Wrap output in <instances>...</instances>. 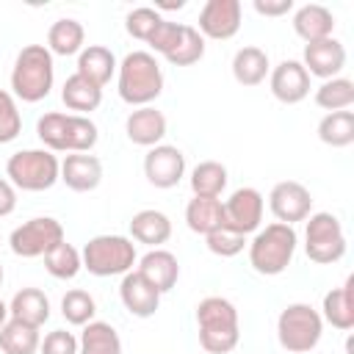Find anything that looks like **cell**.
Listing matches in <instances>:
<instances>
[{
  "label": "cell",
  "instance_id": "28",
  "mask_svg": "<svg viewBox=\"0 0 354 354\" xmlns=\"http://www.w3.org/2000/svg\"><path fill=\"white\" fill-rule=\"evenodd\" d=\"M77 354H122V337L108 321H88L77 337Z\"/></svg>",
  "mask_w": 354,
  "mask_h": 354
},
{
  "label": "cell",
  "instance_id": "36",
  "mask_svg": "<svg viewBox=\"0 0 354 354\" xmlns=\"http://www.w3.org/2000/svg\"><path fill=\"white\" fill-rule=\"evenodd\" d=\"M61 315H64L66 324H72V326H86V324L94 321V315H97V301H94V296H91L88 290L72 288V290H66L64 299H61Z\"/></svg>",
  "mask_w": 354,
  "mask_h": 354
},
{
  "label": "cell",
  "instance_id": "15",
  "mask_svg": "<svg viewBox=\"0 0 354 354\" xmlns=\"http://www.w3.org/2000/svg\"><path fill=\"white\" fill-rule=\"evenodd\" d=\"M268 88L274 94V100H279L282 105H296L310 94V75L301 66V61H279L271 75H268Z\"/></svg>",
  "mask_w": 354,
  "mask_h": 354
},
{
  "label": "cell",
  "instance_id": "41",
  "mask_svg": "<svg viewBox=\"0 0 354 354\" xmlns=\"http://www.w3.org/2000/svg\"><path fill=\"white\" fill-rule=\"evenodd\" d=\"M183 28H185V22H169V19H163L155 30H152V36L147 39V44L155 50V53H160L163 58L177 47V41H180V36H183Z\"/></svg>",
  "mask_w": 354,
  "mask_h": 354
},
{
  "label": "cell",
  "instance_id": "8",
  "mask_svg": "<svg viewBox=\"0 0 354 354\" xmlns=\"http://www.w3.org/2000/svg\"><path fill=\"white\" fill-rule=\"evenodd\" d=\"M83 268L94 277H124L136 263V243L124 235H94L80 252Z\"/></svg>",
  "mask_w": 354,
  "mask_h": 354
},
{
  "label": "cell",
  "instance_id": "1",
  "mask_svg": "<svg viewBox=\"0 0 354 354\" xmlns=\"http://www.w3.org/2000/svg\"><path fill=\"white\" fill-rule=\"evenodd\" d=\"M119 77H116V91L127 105L144 108L149 102H155L163 91V69L158 64V58L147 50H133L122 58V64L116 66Z\"/></svg>",
  "mask_w": 354,
  "mask_h": 354
},
{
  "label": "cell",
  "instance_id": "39",
  "mask_svg": "<svg viewBox=\"0 0 354 354\" xmlns=\"http://www.w3.org/2000/svg\"><path fill=\"white\" fill-rule=\"evenodd\" d=\"M22 133V113L11 91L0 88V144H11Z\"/></svg>",
  "mask_w": 354,
  "mask_h": 354
},
{
  "label": "cell",
  "instance_id": "13",
  "mask_svg": "<svg viewBox=\"0 0 354 354\" xmlns=\"http://www.w3.org/2000/svg\"><path fill=\"white\" fill-rule=\"evenodd\" d=\"M241 0H207L199 11V25L196 30L202 33V39H216V41H227L241 30Z\"/></svg>",
  "mask_w": 354,
  "mask_h": 354
},
{
  "label": "cell",
  "instance_id": "40",
  "mask_svg": "<svg viewBox=\"0 0 354 354\" xmlns=\"http://www.w3.org/2000/svg\"><path fill=\"white\" fill-rule=\"evenodd\" d=\"M205 241H207V249H210L213 254H218V257H235V254H241L243 246H246V235H241V232H235V230H230V227L213 230L210 235H205Z\"/></svg>",
  "mask_w": 354,
  "mask_h": 354
},
{
  "label": "cell",
  "instance_id": "26",
  "mask_svg": "<svg viewBox=\"0 0 354 354\" xmlns=\"http://www.w3.org/2000/svg\"><path fill=\"white\" fill-rule=\"evenodd\" d=\"M185 224L196 235H210L213 230L224 227V202L213 196H194L185 205Z\"/></svg>",
  "mask_w": 354,
  "mask_h": 354
},
{
  "label": "cell",
  "instance_id": "6",
  "mask_svg": "<svg viewBox=\"0 0 354 354\" xmlns=\"http://www.w3.org/2000/svg\"><path fill=\"white\" fill-rule=\"evenodd\" d=\"M324 318L313 304L293 301L277 318V340L288 354H307L321 343Z\"/></svg>",
  "mask_w": 354,
  "mask_h": 354
},
{
  "label": "cell",
  "instance_id": "29",
  "mask_svg": "<svg viewBox=\"0 0 354 354\" xmlns=\"http://www.w3.org/2000/svg\"><path fill=\"white\" fill-rule=\"evenodd\" d=\"M61 100H64V105H66L69 111L86 116V113H91V111L100 108V102H102V88L94 86V83H88L86 77H80V75L75 72V75H69V77L64 80Z\"/></svg>",
  "mask_w": 354,
  "mask_h": 354
},
{
  "label": "cell",
  "instance_id": "23",
  "mask_svg": "<svg viewBox=\"0 0 354 354\" xmlns=\"http://www.w3.org/2000/svg\"><path fill=\"white\" fill-rule=\"evenodd\" d=\"M116 55L108 50V47H102V44H88V47H83L80 53H77V75L80 77H86L88 83H94V86H105L111 77H113V72H116Z\"/></svg>",
  "mask_w": 354,
  "mask_h": 354
},
{
  "label": "cell",
  "instance_id": "37",
  "mask_svg": "<svg viewBox=\"0 0 354 354\" xmlns=\"http://www.w3.org/2000/svg\"><path fill=\"white\" fill-rule=\"evenodd\" d=\"M202 55H205V39H202V33L194 25H185L177 47L166 55V61L171 66H191V64L202 61Z\"/></svg>",
  "mask_w": 354,
  "mask_h": 354
},
{
  "label": "cell",
  "instance_id": "5",
  "mask_svg": "<svg viewBox=\"0 0 354 354\" xmlns=\"http://www.w3.org/2000/svg\"><path fill=\"white\" fill-rule=\"evenodd\" d=\"M296 243H299V235L290 224H282V221L266 224L263 230H257V235L249 243V263L257 274L277 277L293 263Z\"/></svg>",
  "mask_w": 354,
  "mask_h": 354
},
{
  "label": "cell",
  "instance_id": "18",
  "mask_svg": "<svg viewBox=\"0 0 354 354\" xmlns=\"http://www.w3.org/2000/svg\"><path fill=\"white\" fill-rule=\"evenodd\" d=\"M58 180L77 194L94 191L102 183V160L97 155H88V152H69L61 160V177Z\"/></svg>",
  "mask_w": 354,
  "mask_h": 354
},
{
  "label": "cell",
  "instance_id": "10",
  "mask_svg": "<svg viewBox=\"0 0 354 354\" xmlns=\"http://www.w3.org/2000/svg\"><path fill=\"white\" fill-rule=\"evenodd\" d=\"M64 241V227L58 218L53 216H36V218H28L25 224H19L11 238H8V246L17 257H44L55 243Z\"/></svg>",
  "mask_w": 354,
  "mask_h": 354
},
{
  "label": "cell",
  "instance_id": "47",
  "mask_svg": "<svg viewBox=\"0 0 354 354\" xmlns=\"http://www.w3.org/2000/svg\"><path fill=\"white\" fill-rule=\"evenodd\" d=\"M3 279H6V274H3V266H0V288H3Z\"/></svg>",
  "mask_w": 354,
  "mask_h": 354
},
{
  "label": "cell",
  "instance_id": "11",
  "mask_svg": "<svg viewBox=\"0 0 354 354\" xmlns=\"http://www.w3.org/2000/svg\"><path fill=\"white\" fill-rule=\"evenodd\" d=\"M263 210H266V202L257 188H252V185L235 188L230 194V199L224 202V227H230L241 235L257 232L260 221H263Z\"/></svg>",
  "mask_w": 354,
  "mask_h": 354
},
{
  "label": "cell",
  "instance_id": "24",
  "mask_svg": "<svg viewBox=\"0 0 354 354\" xmlns=\"http://www.w3.org/2000/svg\"><path fill=\"white\" fill-rule=\"evenodd\" d=\"M130 235L138 243H147L152 249H160V243H166L171 238V221H169L166 213L147 207V210H138L130 218Z\"/></svg>",
  "mask_w": 354,
  "mask_h": 354
},
{
  "label": "cell",
  "instance_id": "14",
  "mask_svg": "<svg viewBox=\"0 0 354 354\" xmlns=\"http://www.w3.org/2000/svg\"><path fill=\"white\" fill-rule=\"evenodd\" d=\"M185 174V155L171 144H158L144 155V177L155 188H174Z\"/></svg>",
  "mask_w": 354,
  "mask_h": 354
},
{
  "label": "cell",
  "instance_id": "17",
  "mask_svg": "<svg viewBox=\"0 0 354 354\" xmlns=\"http://www.w3.org/2000/svg\"><path fill=\"white\" fill-rule=\"evenodd\" d=\"M119 299L124 304V310L136 318H149L155 315V310L160 307V293L158 288L138 271H127L122 277V285H119Z\"/></svg>",
  "mask_w": 354,
  "mask_h": 354
},
{
  "label": "cell",
  "instance_id": "16",
  "mask_svg": "<svg viewBox=\"0 0 354 354\" xmlns=\"http://www.w3.org/2000/svg\"><path fill=\"white\" fill-rule=\"evenodd\" d=\"M301 66L307 69V75L329 80V77H340L343 66H346V47L329 36L321 41H310L304 44V55H301Z\"/></svg>",
  "mask_w": 354,
  "mask_h": 354
},
{
  "label": "cell",
  "instance_id": "31",
  "mask_svg": "<svg viewBox=\"0 0 354 354\" xmlns=\"http://www.w3.org/2000/svg\"><path fill=\"white\" fill-rule=\"evenodd\" d=\"M41 346L39 326L22 324L17 318H8L0 329V348L3 354H36Z\"/></svg>",
  "mask_w": 354,
  "mask_h": 354
},
{
  "label": "cell",
  "instance_id": "3",
  "mask_svg": "<svg viewBox=\"0 0 354 354\" xmlns=\"http://www.w3.org/2000/svg\"><path fill=\"white\" fill-rule=\"evenodd\" d=\"M36 136L50 152H91L100 138V130L88 116L50 111L39 116Z\"/></svg>",
  "mask_w": 354,
  "mask_h": 354
},
{
  "label": "cell",
  "instance_id": "32",
  "mask_svg": "<svg viewBox=\"0 0 354 354\" xmlns=\"http://www.w3.org/2000/svg\"><path fill=\"white\" fill-rule=\"evenodd\" d=\"M191 191L194 196H213L218 199L221 191L227 188V166L218 163V160H202L191 169Z\"/></svg>",
  "mask_w": 354,
  "mask_h": 354
},
{
  "label": "cell",
  "instance_id": "33",
  "mask_svg": "<svg viewBox=\"0 0 354 354\" xmlns=\"http://www.w3.org/2000/svg\"><path fill=\"white\" fill-rule=\"evenodd\" d=\"M318 138L326 147L343 149L354 144V111H332L318 122Z\"/></svg>",
  "mask_w": 354,
  "mask_h": 354
},
{
  "label": "cell",
  "instance_id": "9",
  "mask_svg": "<svg viewBox=\"0 0 354 354\" xmlns=\"http://www.w3.org/2000/svg\"><path fill=\"white\" fill-rule=\"evenodd\" d=\"M304 227V252L318 266H332L346 254V232L335 213H310Z\"/></svg>",
  "mask_w": 354,
  "mask_h": 354
},
{
  "label": "cell",
  "instance_id": "21",
  "mask_svg": "<svg viewBox=\"0 0 354 354\" xmlns=\"http://www.w3.org/2000/svg\"><path fill=\"white\" fill-rule=\"evenodd\" d=\"M321 318L340 332L354 329V277H346V282L340 288H332L324 296Z\"/></svg>",
  "mask_w": 354,
  "mask_h": 354
},
{
  "label": "cell",
  "instance_id": "30",
  "mask_svg": "<svg viewBox=\"0 0 354 354\" xmlns=\"http://www.w3.org/2000/svg\"><path fill=\"white\" fill-rule=\"evenodd\" d=\"M83 41H86L83 25H80L77 19L64 17V19H55V22L50 25V30H47V44H44V47H47L53 55H75V53L83 50Z\"/></svg>",
  "mask_w": 354,
  "mask_h": 354
},
{
  "label": "cell",
  "instance_id": "45",
  "mask_svg": "<svg viewBox=\"0 0 354 354\" xmlns=\"http://www.w3.org/2000/svg\"><path fill=\"white\" fill-rule=\"evenodd\" d=\"M8 318H11V315H8V304L0 299V329H3V324H6Z\"/></svg>",
  "mask_w": 354,
  "mask_h": 354
},
{
  "label": "cell",
  "instance_id": "44",
  "mask_svg": "<svg viewBox=\"0 0 354 354\" xmlns=\"http://www.w3.org/2000/svg\"><path fill=\"white\" fill-rule=\"evenodd\" d=\"M14 207H17V188L8 180L0 177V218L3 216H11Z\"/></svg>",
  "mask_w": 354,
  "mask_h": 354
},
{
  "label": "cell",
  "instance_id": "43",
  "mask_svg": "<svg viewBox=\"0 0 354 354\" xmlns=\"http://www.w3.org/2000/svg\"><path fill=\"white\" fill-rule=\"evenodd\" d=\"M252 6L260 17H282L293 11V0H254Z\"/></svg>",
  "mask_w": 354,
  "mask_h": 354
},
{
  "label": "cell",
  "instance_id": "4",
  "mask_svg": "<svg viewBox=\"0 0 354 354\" xmlns=\"http://www.w3.org/2000/svg\"><path fill=\"white\" fill-rule=\"evenodd\" d=\"M55 80L53 53L44 44H25L11 69V94L22 102H41Z\"/></svg>",
  "mask_w": 354,
  "mask_h": 354
},
{
  "label": "cell",
  "instance_id": "27",
  "mask_svg": "<svg viewBox=\"0 0 354 354\" xmlns=\"http://www.w3.org/2000/svg\"><path fill=\"white\" fill-rule=\"evenodd\" d=\"M268 72H271L268 53L260 50V47H254V44L241 47V50L232 55V77H235L241 86H260Z\"/></svg>",
  "mask_w": 354,
  "mask_h": 354
},
{
  "label": "cell",
  "instance_id": "2",
  "mask_svg": "<svg viewBox=\"0 0 354 354\" xmlns=\"http://www.w3.org/2000/svg\"><path fill=\"white\" fill-rule=\"evenodd\" d=\"M199 346L207 354H230L241 340L238 310L224 296H205L196 304Z\"/></svg>",
  "mask_w": 354,
  "mask_h": 354
},
{
  "label": "cell",
  "instance_id": "22",
  "mask_svg": "<svg viewBox=\"0 0 354 354\" xmlns=\"http://www.w3.org/2000/svg\"><path fill=\"white\" fill-rule=\"evenodd\" d=\"M293 30L307 44L310 41L329 39L332 30H335V14L326 6H321V3H307V6L296 8V14H293Z\"/></svg>",
  "mask_w": 354,
  "mask_h": 354
},
{
  "label": "cell",
  "instance_id": "7",
  "mask_svg": "<svg viewBox=\"0 0 354 354\" xmlns=\"http://www.w3.org/2000/svg\"><path fill=\"white\" fill-rule=\"evenodd\" d=\"M6 177L19 191H47L61 177V160L50 149H19L6 160Z\"/></svg>",
  "mask_w": 354,
  "mask_h": 354
},
{
  "label": "cell",
  "instance_id": "38",
  "mask_svg": "<svg viewBox=\"0 0 354 354\" xmlns=\"http://www.w3.org/2000/svg\"><path fill=\"white\" fill-rule=\"evenodd\" d=\"M160 22H163V17H160V11H158V8L138 6V8H133V11L127 14V19H124V30H127L133 39L147 41V39L152 36V30H155Z\"/></svg>",
  "mask_w": 354,
  "mask_h": 354
},
{
  "label": "cell",
  "instance_id": "25",
  "mask_svg": "<svg viewBox=\"0 0 354 354\" xmlns=\"http://www.w3.org/2000/svg\"><path fill=\"white\" fill-rule=\"evenodd\" d=\"M8 315L30 326H44L50 318V299L39 288H22L8 301Z\"/></svg>",
  "mask_w": 354,
  "mask_h": 354
},
{
  "label": "cell",
  "instance_id": "42",
  "mask_svg": "<svg viewBox=\"0 0 354 354\" xmlns=\"http://www.w3.org/2000/svg\"><path fill=\"white\" fill-rule=\"evenodd\" d=\"M39 351L41 354H77V337L66 329H53L44 335Z\"/></svg>",
  "mask_w": 354,
  "mask_h": 354
},
{
  "label": "cell",
  "instance_id": "35",
  "mask_svg": "<svg viewBox=\"0 0 354 354\" xmlns=\"http://www.w3.org/2000/svg\"><path fill=\"white\" fill-rule=\"evenodd\" d=\"M44 268L55 279H75L83 268V260H80V252L72 243L61 241L44 254Z\"/></svg>",
  "mask_w": 354,
  "mask_h": 354
},
{
  "label": "cell",
  "instance_id": "19",
  "mask_svg": "<svg viewBox=\"0 0 354 354\" xmlns=\"http://www.w3.org/2000/svg\"><path fill=\"white\" fill-rule=\"evenodd\" d=\"M124 133L127 138L136 144V147H158L166 136V116L152 108V105H144V108H136L130 111V116L124 119Z\"/></svg>",
  "mask_w": 354,
  "mask_h": 354
},
{
  "label": "cell",
  "instance_id": "46",
  "mask_svg": "<svg viewBox=\"0 0 354 354\" xmlns=\"http://www.w3.org/2000/svg\"><path fill=\"white\" fill-rule=\"evenodd\" d=\"M185 3L183 0H177V3H158V8H183Z\"/></svg>",
  "mask_w": 354,
  "mask_h": 354
},
{
  "label": "cell",
  "instance_id": "12",
  "mask_svg": "<svg viewBox=\"0 0 354 354\" xmlns=\"http://www.w3.org/2000/svg\"><path fill=\"white\" fill-rule=\"evenodd\" d=\"M268 207H271V213H274L277 221L293 227L296 221H304L310 216V210H313V194L299 180H282V183H277L271 188Z\"/></svg>",
  "mask_w": 354,
  "mask_h": 354
},
{
  "label": "cell",
  "instance_id": "34",
  "mask_svg": "<svg viewBox=\"0 0 354 354\" xmlns=\"http://www.w3.org/2000/svg\"><path fill=\"white\" fill-rule=\"evenodd\" d=\"M315 105L326 113L332 111H348L354 105V80L348 77H329L315 88Z\"/></svg>",
  "mask_w": 354,
  "mask_h": 354
},
{
  "label": "cell",
  "instance_id": "20",
  "mask_svg": "<svg viewBox=\"0 0 354 354\" xmlns=\"http://www.w3.org/2000/svg\"><path fill=\"white\" fill-rule=\"evenodd\" d=\"M138 274H144L158 288V293L163 296V293H169L177 285V279H180V263L166 249H149L138 260Z\"/></svg>",
  "mask_w": 354,
  "mask_h": 354
}]
</instances>
